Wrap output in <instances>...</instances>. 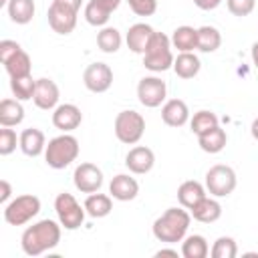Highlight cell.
I'll return each instance as SVG.
<instances>
[{"label": "cell", "mask_w": 258, "mask_h": 258, "mask_svg": "<svg viewBox=\"0 0 258 258\" xmlns=\"http://www.w3.org/2000/svg\"><path fill=\"white\" fill-rule=\"evenodd\" d=\"M222 44V34L216 26H210V24H204L198 28V50L200 52H216Z\"/></svg>", "instance_id": "29"}, {"label": "cell", "mask_w": 258, "mask_h": 258, "mask_svg": "<svg viewBox=\"0 0 258 258\" xmlns=\"http://www.w3.org/2000/svg\"><path fill=\"white\" fill-rule=\"evenodd\" d=\"M81 123H83V113L73 103H58V107L52 111V125L62 133L75 131Z\"/></svg>", "instance_id": "14"}, {"label": "cell", "mask_w": 258, "mask_h": 258, "mask_svg": "<svg viewBox=\"0 0 258 258\" xmlns=\"http://www.w3.org/2000/svg\"><path fill=\"white\" fill-rule=\"evenodd\" d=\"M101 2H103L111 12H115V10L119 8V4H121V0H101Z\"/></svg>", "instance_id": "44"}, {"label": "cell", "mask_w": 258, "mask_h": 258, "mask_svg": "<svg viewBox=\"0 0 258 258\" xmlns=\"http://www.w3.org/2000/svg\"><path fill=\"white\" fill-rule=\"evenodd\" d=\"M212 258H236L238 256V244L232 236H220L216 238V242L212 244L210 250Z\"/></svg>", "instance_id": "35"}, {"label": "cell", "mask_w": 258, "mask_h": 258, "mask_svg": "<svg viewBox=\"0 0 258 258\" xmlns=\"http://www.w3.org/2000/svg\"><path fill=\"white\" fill-rule=\"evenodd\" d=\"M16 143H20V137H16V131L10 127L0 129V155H10L16 149Z\"/></svg>", "instance_id": "36"}, {"label": "cell", "mask_w": 258, "mask_h": 258, "mask_svg": "<svg viewBox=\"0 0 258 258\" xmlns=\"http://www.w3.org/2000/svg\"><path fill=\"white\" fill-rule=\"evenodd\" d=\"M8 77L10 79H18V77H28L30 71H32V60L28 56V52L24 48H20L14 56H10L6 62H2Z\"/></svg>", "instance_id": "28"}, {"label": "cell", "mask_w": 258, "mask_h": 258, "mask_svg": "<svg viewBox=\"0 0 258 258\" xmlns=\"http://www.w3.org/2000/svg\"><path fill=\"white\" fill-rule=\"evenodd\" d=\"M139 194V183L129 173H117L109 183V196L117 202H131Z\"/></svg>", "instance_id": "16"}, {"label": "cell", "mask_w": 258, "mask_h": 258, "mask_svg": "<svg viewBox=\"0 0 258 258\" xmlns=\"http://www.w3.org/2000/svg\"><path fill=\"white\" fill-rule=\"evenodd\" d=\"M18 137H20L18 147H20V151H22L24 155H28V157H38V155L44 153V149H46V137H44V133H42L38 127H28V129H24Z\"/></svg>", "instance_id": "19"}, {"label": "cell", "mask_w": 258, "mask_h": 258, "mask_svg": "<svg viewBox=\"0 0 258 258\" xmlns=\"http://www.w3.org/2000/svg\"><path fill=\"white\" fill-rule=\"evenodd\" d=\"M111 10L101 2V0H89L87 6H85V20L91 24V26H107L109 18H111Z\"/></svg>", "instance_id": "32"}, {"label": "cell", "mask_w": 258, "mask_h": 258, "mask_svg": "<svg viewBox=\"0 0 258 258\" xmlns=\"http://www.w3.org/2000/svg\"><path fill=\"white\" fill-rule=\"evenodd\" d=\"M73 183L81 194H95L103 185V171L95 163H79L73 173Z\"/></svg>", "instance_id": "11"}, {"label": "cell", "mask_w": 258, "mask_h": 258, "mask_svg": "<svg viewBox=\"0 0 258 258\" xmlns=\"http://www.w3.org/2000/svg\"><path fill=\"white\" fill-rule=\"evenodd\" d=\"M77 14H79V10L69 8V6L52 0V4L48 6V12H46L48 26L56 34H71L77 26Z\"/></svg>", "instance_id": "10"}, {"label": "cell", "mask_w": 258, "mask_h": 258, "mask_svg": "<svg viewBox=\"0 0 258 258\" xmlns=\"http://www.w3.org/2000/svg\"><path fill=\"white\" fill-rule=\"evenodd\" d=\"M153 34H155V30L147 22H135V24H131L129 30H127V34H125L127 48L131 52H135V54H143Z\"/></svg>", "instance_id": "17"}, {"label": "cell", "mask_w": 258, "mask_h": 258, "mask_svg": "<svg viewBox=\"0 0 258 258\" xmlns=\"http://www.w3.org/2000/svg\"><path fill=\"white\" fill-rule=\"evenodd\" d=\"M60 228H62L60 222H54L48 218L34 222L20 236L22 252L26 256H40V254L56 248L60 242Z\"/></svg>", "instance_id": "1"}, {"label": "cell", "mask_w": 258, "mask_h": 258, "mask_svg": "<svg viewBox=\"0 0 258 258\" xmlns=\"http://www.w3.org/2000/svg\"><path fill=\"white\" fill-rule=\"evenodd\" d=\"M250 133H252V137L258 141V117L252 121V127H250Z\"/></svg>", "instance_id": "46"}, {"label": "cell", "mask_w": 258, "mask_h": 258, "mask_svg": "<svg viewBox=\"0 0 258 258\" xmlns=\"http://www.w3.org/2000/svg\"><path fill=\"white\" fill-rule=\"evenodd\" d=\"M236 183H238V177L230 165L218 163L206 171V183L204 185H206L208 194L214 198H228L236 189Z\"/></svg>", "instance_id": "8"}, {"label": "cell", "mask_w": 258, "mask_h": 258, "mask_svg": "<svg viewBox=\"0 0 258 258\" xmlns=\"http://www.w3.org/2000/svg\"><path fill=\"white\" fill-rule=\"evenodd\" d=\"M54 2H60V4L75 8V10H81V4H83V0H54Z\"/></svg>", "instance_id": "43"}, {"label": "cell", "mask_w": 258, "mask_h": 258, "mask_svg": "<svg viewBox=\"0 0 258 258\" xmlns=\"http://www.w3.org/2000/svg\"><path fill=\"white\" fill-rule=\"evenodd\" d=\"M79 151H81L79 139L71 133H60L46 143L44 161L52 169H64L79 157Z\"/></svg>", "instance_id": "3"}, {"label": "cell", "mask_w": 258, "mask_h": 258, "mask_svg": "<svg viewBox=\"0 0 258 258\" xmlns=\"http://www.w3.org/2000/svg\"><path fill=\"white\" fill-rule=\"evenodd\" d=\"M113 129H115V137L121 143L135 145L141 141V137L145 133V119L141 113H137L133 109H125V111L117 113Z\"/></svg>", "instance_id": "5"}, {"label": "cell", "mask_w": 258, "mask_h": 258, "mask_svg": "<svg viewBox=\"0 0 258 258\" xmlns=\"http://www.w3.org/2000/svg\"><path fill=\"white\" fill-rule=\"evenodd\" d=\"M171 46L177 48L179 52H194L198 48V28L194 26H177L173 32H171Z\"/></svg>", "instance_id": "22"}, {"label": "cell", "mask_w": 258, "mask_h": 258, "mask_svg": "<svg viewBox=\"0 0 258 258\" xmlns=\"http://www.w3.org/2000/svg\"><path fill=\"white\" fill-rule=\"evenodd\" d=\"M171 38L163 32H157L151 36L145 52H143V67L151 73H163L173 67V52H171Z\"/></svg>", "instance_id": "4"}, {"label": "cell", "mask_w": 258, "mask_h": 258, "mask_svg": "<svg viewBox=\"0 0 258 258\" xmlns=\"http://www.w3.org/2000/svg\"><path fill=\"white\" fill-rule=\"evenodd\" d=\"M58 99H60V91L58 85L52 79H36V89H34V105L42 111H54L58 107Z\"/></svg>", "instance_id": "13"}, {"label": "cell", "mask_w": 258, "mask_h": 258, "mask_svg": "<svg viewBox=\"0 0 258 258\" xmlns=\"http://www.w3.org/2000/svg\"><path fill=\"white\" fill-rule=\"evenodd\" d=\"M137 16H151L157 10V0H125Z\"/></svg>", "instance_id": "38"}, {"label": "cell", "mask_w": 258, "mask_h": 258, "mask_svg": "<svg viewBox=\"0 0 258 258\" xmlns=\"http://www.w3.org/2000/svg\"><path fill=\"white\" fill-rule=\"evenodd\" d=\"M198 143H200L202 151H206V153H220L226 147V143H228V135L218 125V127H214V129L198 135Z\"/></svg>", "instance_id": "26"}, {"label": "cell", "mask_w": 258, "mask_h": 258, "mask_svg": "<svg viewBox=\"0 0 258 258\" xmlns=\"http://www.w3.org/2000/svg\"><path fill=\"white\" fill-rule=\"evenodd\" d=\"M83 83L91 93H105L113 85V71L107 62H91L83 73Z\"/></svg>", "instance_id": "12"}, {"label": "cell", "mask_w": 258, "mask_h": 258, "mask_svg": "<svg viewBox=\"0 0 258 258\" xmlns=\"http://www.w3.org/2000/svg\"><path fill=\"white\" fill-rule=\"evenodd\" d=\"M208 254H210V246L202 234H189L181 240V256L183 258H206Z\"/></svg>", "instance_id": "30"}, {"label": "cell", "mask_w": 258, "mask_h": 258, "mask_svg": "<svg viewBox=\"0 0 258 258\" xmlns=\"http://www.w3.org/2000/svg\"><path fill=\"white\" fill-rule=\"evenodd\" d=\"M218 125H220L218 115L214 111H208V109H202V111L194 113V117H189V129L196 135H202V133H206Z\"/></svg>", "instance_id": "33"}, {"label": "cell", "mask_w": 258, "mask_h": 258, "mask_svg": "<svg viewBox=\"0 0 258 258\" xmlns=\"http://www.w3.org/2000/svg\"><path fill=\"white\" fill-rule=\"evenodd\" d=\"M34 89H36V81L32 79V75L28 77H18V79H10V91L18 101H28L34 97Z\"/></svg>", "instance_id": "34"}, {"label": "cell", "mask_w": 258, "mask_h": 258, "mask_svg": "<svg viewBox=\"0 0 258 258\" xmlns=\"http://www.w3.org/2000/svg\"><path fill=\"white\" fill-rule=\"evenodd\" d=\"M191 218L196 222H202V224H214L220 220L222 216V204L218 202V198L214 196H206L204 200H200L191 210H189Z\"/></svg>", "instance_id": "20"}, {"label": "cell", "mask_w": 258, "mask_h": 258, "mask_svg": "<svg viewBox=\"0 0 258 258\" xmlns=\"http://www.w3.org/2000/svg\"><path fill=\"white\" fill-rule=\"evenodd\" d=\"M10 196H12V185L6 179H0V204L6 206L10 202Z\"/></svg>", "instance_id": "40"}, {"label": "cell", "mask_w": 258, "mask_h": 258, "mask_svg": "<svg viewBox=\"0 0 258 258\" xmlns=\"http://www.w3.org/2000/svg\"><path fill=\"white\" fill-rule=\"evenodd\" d=\"M22 46L16 42V40H10V38H4L0 40V62H6L10 56H14Z\"/></svg>", "instance_id": "39"}, {"label": "cell", "mask_w": 258, "mask_h": 258, "mask_svg": "<svg viewBox=\"0 0 258 258\" xmlns=\"http://www.w3.org/2000/svg\"><path fill=\"white\" fill-rule=\"evenodd\" d=\"M40 212V200L32 194H22L4 206V220L10 226H24Z\"/></svg>", "instance_id": "6"}, {"label": "cell", "mask_w": 258, "mask_h": 258, "mask_svg": "<svg viewBox=\"0 0 258 258\" xmlns=\"http://www.w3.org/2000/svg\"><path fill=\"white\" fill-rule=\"evenodd\" d=\"M54 212H56V218L64 230L81 228L85 222V216H87L85 206H81L77 202V198L69 191H62L54 198Z\"/></svg>", "instance_id": "7"}, {"label": "cell", "mask_w": 258, "mask_h": 258, "mask_svg": "<svg viewBox=\"0 0 258 258\" xmlns=\"http://www.w3.org/2000/svg\"><path fill=\"white\" fill-rule=\"evenodd\" d=\"M83 206L87 210V216H91V218H105L113 210V198L107 196V194L95 191V194H89L87 196V200H85Z\"/></svg>", "instance_id": "25"}, {"label": "cell", "mask_w": 258, "mask_h": 258, "mask_svg": "<svg viewBox=\"0 0 258 258\" xmlns=\"http://www.w3.org/2000/svg\"><path fill=\"white\" fill-rule=\"evenodd\" d=\"M208 196V189L204 183L196 181V179H187L183 183H179L177 187V202L179 206H183L185 210H191L200 200H204Z\"/></svg>", "instance_id": "21"}, {"label": "cell", "mask_w": 258, "mask_h": 258, "mask_svg": "<svg viewBox=\"0 0 258 258\" xmlns=\"http://www.w3.org/2000/svg\"><path fill=\"white\" fill-rule=\"evenodd\" d=\"M191 224V214L189 210H185L183 206L179 208H167L161 216L155 218L151 232L155 236L157 242L163 244H177L187 236Z\"/></svg>", "instance_id": "2"}, {"label": "cell", "mask_w": 258, "mask_h": 258, "mask_svg": "<svg viewBox=\"0 0 258 258\" xmlns=\"http://www.w3.org/2000/svg\"><path fill=\"white\" fill-rule=\"evenodd\" d=\"M173 73L179 77V79H194L200 69H202V60L198 58V54L194 52H179L175 58H173Z\"/></svg>", "instance_id": "23"}, {"label": "cell", "mask_w": 258, "mask_h": 258, "mask_svg": "<svg viewBox=\"0 0 258 258\" xmlns=\"http://www.w3.org/2000/svg\"><path fill=\"white\" fill-rule=\"evenodd\" d=\"M8 2L10 0H0V6H8Z\"/></svg>", "instance_id": "47"}, {"label": "cell", "mask_w": 258, "mask_h": 258, "mask_svg": "<svg viewBox=\"0 0 258 258\" xmlns=\"http://www.w3.org/2000/svg\"><path fill=\"white\" fill-rule=\"evenodd\" d=\"M252 62H254V67L258 69V42L252 44Z\"/></svg>", "instance_id": "45"}, {"label": "cell", "mask_w": 258, "mask_h": 258, "mask_svg": "<svg viewBox=\"0 0 258 258\" xmlns=\"http://www.w3.org/2000/svg\"><path fill=\"white\" fill-rule=\"evenodd\" d=\"M137 99L147 109L161 107L165 103V99H167V85H165V81H161L155 75L143 77L137 83Z\"/></svg>", "instance_id": "9"}, {"label": "cell", "mask_w": 258, "mask_h": 258, "mask_svg": "<svg viewBox=\"0 0 258 258\" xmlns=\"http://www.w3.org/2000/svg\"><path fill=\"white\" fill-rule=\"evenodd\" d=\"M6 12L14 24H28L34 18L36 6H34V0H10L6 6Z\"/></svg>", "instance_id": "27"}, {"label": "cell", "mask_w": 258, "mask_h": 258, "mask_svg": "<svg viewBox=\"0 0 258 258\" xmlns=\"http://www.w3.org/2000/svg\"><path fill=\"white\" fill-rule=\"evenodd\" d=\"M194 4L200 10H216L222 4V0H194Z\"/></svg>", "instance_id": "41"}, {"label": "cell", "mask_w": 258, "mask_h": 258, "mask_svg": "<svg viewBox=\"0 0 258 258\" xmlns=\"http://www.w3.org/2000/svg\"><path fill=\"white\" fill-rule=\"evenodd\" d=\"M125 165L131 173L135 175H145L153 169L155 165V153L145 147V145H135L129 149V153L125 155Z\"/></svg>", "instance_id": "15"}, {"label": "cell", "mask_w": 258, "mask_h": 258, "mask_svg": "<svg viewBox=\"0 0 258 258\" xmlns=\"http://www.w3.org/2000/svg\"><path fill=\"white\" fill-rule=\"evenodd\" d=\"M155 256H157V258H161V256H173V258H177L179 254H177V250H173V248H161V250L155 252Z\"/></svg>", "instance_id": "42"}, {"label": "cell", "mask_w": 258, "mask_h": 258, "mask_svg": "<svg viewBox=\"0 0 258 258\" xmlns=\"http://www.w3.org/2000/svg\"><path fill=\"white\" fill-rule=\"evenodd\" d=\"M161 121L167 127H183L189 121L187 103L181 99H169L161 105Z\"/></svg>", "instance_id": "18"}, {"label": "cell", "mask_w": 258, "mask_h": 258, "mask_svg": "<svg viewBox=\"0 0 258 258\" xmlns=\"http://www.w3.org/2000/svg\"><path fill=\"white\" fill-rule=\"evenodd\" d=\"M121 44H123V36L115 26H103L97 32V46L103 52L113 54V52H117L121 48Z\"/></svg>", "instance_id": "31"}, {"label": "cell", "mask_w": 258, "mask_h": 258, "mask_svg": "<svg viewBox=\"0 0 258 258\" xmlns=\"http://www.w3.org/2000/svg\"><path fill=\"white\" fill-rule=\"evenodd\" d=\"M226 6L230 10V14L238 16V18H244V16L252 14V10L256 6V0H226Z\"/></svg>", "instance_id": "37"}, {"label": "cell", "mask_w": 258, "mask_h": 258, "mask_svg": "<svg viewBox=\"0 0 258 258\" xmlns=\"http://www.w3.org/2000/svg\"><path fill=\"white\" fill-rule=\"evenodd\" d=\"M24 121V107L18 99H2L0 101V125L16 127Z\"/></svg>", "instance_id": "24"}]
</instances>
